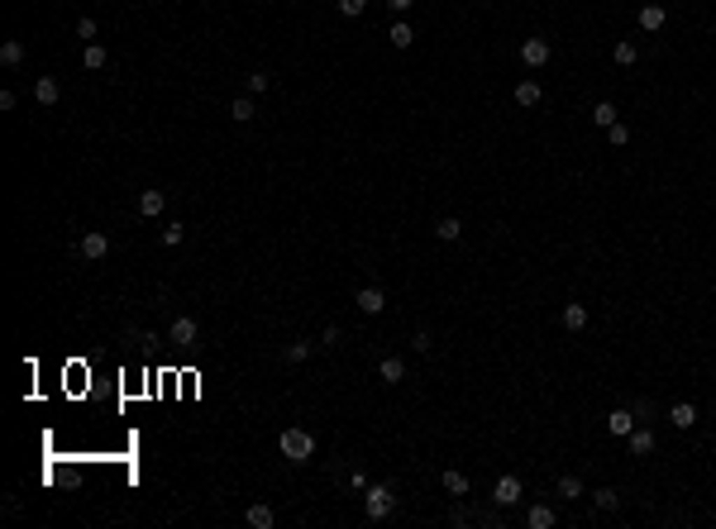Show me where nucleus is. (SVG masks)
Wrapping results in <instances>:
<instances>
[{
  "mask_svg": "<svg viewBox=\"0 0 716 529\" xmlns=\"http://www.w3.org/2000/svg\"><path fill=\"white\" fill-rule=\"evenodd\" d=\"M277 449H282V458H292L296 468H301V463H311V453H316V439H311L306 429H282Z\"/></svg>",
  "mask_w": 716,
  "mask_h": 529,
  "instance_id": "f257e3e1",
  "label": "nucleus"
},
{
  "mask_svg": "<svg viewBox=\"0 0 716 529\" xmlns=\"http://www.w3.org/2000/svg\"><path fill=\"white\" fill-rule=\"evenodd\" d=\"M363 510H368V520H387V515L397 510L392 486H368V491H363Z\"/></svg>",
  "mask_w": 716,
  "mask_h": 529,
  "instance_id": "f03ea898",
  "label": "nucleus"
},
{
  "mask_svg": "<svg viewBox=\"0 0 716 529\" xmlns=\"http://www.w3.org/2000/svg\"><path fill=\"white\" fill-rule=\"evenodd\" d=\"M521 496H526V486H521V477H511V472H506L502 481H497V491H492V501H497V505H516Z\"/></svg>",
  "mask_w": 716,
  "mask_h": 529,
  "instance_id": "7ed1b4c3",
  "label": "nucleus"
},
{
  "mask_svg": "<svg viewBox=\"0 0 716 529\" xmlns=\"http://www.w3.org/2000/svg\"><path fill=\"white\" fill-rule=\"evenodd\" d=\"M353 305H358L363 315H382V310H387V296L377 291V287H363V291L353 296Z\"/></svg>",
  "mask_w": 716,
  "mask_h": 529,
  "instance_id": "20e7f679",
  "label": "nucleus"
},
{
  "mask_svg": "<svg viewBox=\"0 0 716 529\" xmlns=\"http://www.w3.org/2000/svg\"><path fill=\"white\" fill-rule=\"evenodd\" d=\"M167 339H172L177 348L196 344V319H191V315H177V319H172V329H167Z\"/></svg>",
  "mask_w": 716,
  "mask_h": 529,
  "instance_id": "39448f33",
  "label": "nucleus"
},
{
  "mask_svg": "<svg viewBox=\"0 0 716 529\" xmlns=\"http://www.w3.org/2000/svg\"><path fill=\"white\" fill-rule=\"evenodd\" d=\"M521 62H526V67H545V62H549V43H545V38H526V43H521Z\"/></svg>",
  "mask_w": 716,
  "mask_h": 529,
  "instance_id": "423d86ee",
  "label": "nucleus"
},
{
  "mask_svg": "<svg viewBox=\"0 0 716 529\" xmlns=\"http://www.w3.org/2000/svg\"><path fill=\"white\" fill-rule=\"evenodd\" d=\"M106 253H110V234L91 229V234L81 238V258H91V263H96V258H106Z\"/></svg>",
  "mask_w": 716,
  "mask_h": 529,
  "instance_id": "0eeeda50",
  "label": "nucleus"
},
{
  "mask_svg": "<svg viewBox=\"0 0 716 529\" xmlns=\"http://www.w3.org/2000/svg\"><path fill=\"white\" fill-rule=\"evenodd\" d=\"M57 96H62V81H57V77H38V81H34V101H38V106H57Z\"/></svg>",
  "mask_w": 716,
  "mask_h": 529,
  "instance_id": "6e6552de",
  "label": "nucleus"
},
{
  "mask_svg": "<svg viewBox=\"0 0 716 529\" xmlns=\"http://www.w3.org/2000/svg\"><path fill=\"white\" fill-rule=\"evenodd\" d=\"M607 429L616 434V439H631V429H636V410H611Z\"/></svg>",
  "mask_w": 716,
  "mask_h": 529,
  "instance_id": "1a4fd4ad",
  "label": "nucleus"
},
{
  "mask_svg": "<svg viewBox=\"0 0 716 529\" xmlns=\"http://www.w3.org/2000/svg\"><path fill=\"white\" fill-rule=\"evenodd\" d=\"M162 205H167V191H143V196H139V215H143V219L162 215Z\"/></svg>",
  "mask_w": 716,
  "mask_h": 529,
  "instance_id": "9d476101",
  "label": "nucleus"
},
{
  "mask_svg": "<svg viewBox=\"0 0 716 529\" xmlns=\"http://www.w3.org/2000/svg\"><path fill=\"white\" fill-rule=\"evenodd\" d=\"M244 520H248L253 529H272V525H277L272 505H263V501H258V505H248V510H244Z\"/></svg>",
  "mask_w": 716,
  "mask_h": 529,
  "instance_id": "9b49d317",
  "label": "nucleus"
},
{
  "mask_svg": "<svg viewBox=\"0 0 716 529\" xmlns=\"http://www.w3.org/2000/svg\"><path fill=\"white\" fill-rule=\"evenodd\" d=\"M631 453H636V458H645V453H654V429H645V424H636V429H631Z\"/></svg>",
  "mask_w": 716,
  "mask_h": 529,
  "instance_id": "f8f14e48",
  "label": "nucleus"
},
{
  "mask_svg": "<svg viewBox=\"0 0 716 529\" xmlns=\"http://www.w3.org/2000/svg\"><path fill=\"white\" fill-rule=\"evenodd\" d=\"M664 20H668V10H664V5H640V29H650V34H654V29H664Z\"/></svg>",
  "mask_w": 716,
  "mask_h": 529,
  "instance_id": "ddd939ff",
  "label": "nucleus"
},
{
  "mask_svg": "<svg viewBox=\"0 0 716 529\" xmlns=\"http://www.w3.org/2000/svg\"><path fill=\"white\" fill-rule=\"evenodd\" d=\"M668 420H673V429H692V424H697V405H688V400H678V405L668 410Z\"/></svg>",
  "mask_w": 716,
  "mask_h": 529,
  "instance_id": "4468645a",
  "label": "nucleus"
},
{
  "mask_svg": "<svg viewBox=\"0 0 716 529\" xmlns=\"http://www.w3.org/2000/svg\"><path fill=\"white\" fill-rule=\"evenodd\" d=\"M253 115H258V106H253V96H239V101H230V119H234V124H248Z\"/></svg>",
  "mask_w": 716,
  "mask_h": 529,
  "instance_id": "2eb2a0df",
  "label": "nucleus"
},
{
  "mask_svg": "<svg viewBox=\"0 0 716 529\" xmlns=\"http://www.w3.org/2000/svg\"><path fill=\"white\" fill-rule=\"evenodd\" d=\"M377 377H382L387 386H397V382H406V363H401V358H382V368H377Z\"/></svg>",
  "mask_w": 716,
  "mask_h": 529,
  "instance_id": "dca6fc26",
  "label": "nucleus"
},
{
  "mask_svg": "<svg viewBox=\"0 0 716 529\" xmlns=\"http://www.w3.org/2000/svg\"><path fill=\"white\" fill-rule=\"evenodd\" d=\"M0 62H5V67H20V62H24V43H20V38H5V43H0Z\"/></svg>",
  "mask_w": 716,
  "mask_h": 529,
  "instance_id": "f3484780",
  "label": "nucleus"
},
{
  "mask_svg": "<svg viewBox=\"0 0 716 529\" xmlns=\"http://www.w3.org/2000/svg\"><path fill=\"white\" fill-rule=\"evenodd\" d=\"M526 525H531V529H549V525H554V510H549V505H531V510H526Z\"/></svg>",
  "mask_w": 716,
  "mask_h": 529,
  "instance_id": "a211bd4d",
  "label": "nucleus"
},
{
  "mask_svg": "<svg viewBox=\"0 0 716 529\" xmlns=\"http://www.w3.org/2000/svg\"><path fill=\"white\" fill-rule=\"evenodd\" d=\"M592 124H597V129H611V124H616V106H611V101H597V106H592Z\"/></svg>",
  "mask_w": 716,
  "mask_h": 529,
  "instance_id": "6ab92c4d",
  "label": "nucleus"
},
{
  "mask_svg": "<svg viewBox=\"0 0 716 529\" xmlns=\"http://www.w3.org/2000/svg\"><path fill=\"white\" fill-rule=\"evenodd\" d=\"M516 106H526V110L540 106V81H521L516 86Z\"/></svg>",
  "mask_w": 716,
  "mask_h": 529,
  "instance_id": "aec40b11",
  "label": "nucleus"
},
{
  "mask_svg": "<svg viewBox=\"0 0 716 529\" xmlns=\"http://www.w3.org/2000/svg\"><path fill=\"white\" fill-rule=\"evenodd\" d=\"M559 496H563V501H578V496H583V477H573V472L559 477Z\"/></svg>",
  "mask_w": 716,
  "mask_h": 529,
  "instance_id": "412c9836",
  "label": "nucleus"
},
{
  "mask_svg": "<svg viewBox=\"0 0 716 529\" xmlns=\"http://www.w3.org/2000/svg\"><path fill=\"white\" fill-rule=\"evenodd\" d=\"M583 324H587V305H563V329H573V334H578Z\"/></svg>",
  "mask_w": 716,
  "mask_h": 529,
  "instance_id": "4be33fe9",
  "label": "nucleus"
},
{
  "mask_svg": "<svg viewBox=\"0 0 716 529\" xmlns=\"http://www.w3.org/2000/svg\"><path fill=\"white\" fill-rule=\"evenodd\" d=\"M267 86H272V77H267V72H248V77H244V96H263Z\"/></svg>",
  "mask_w": 716,
  "mask_h": 529,
  "instance_id": "5701e85b",
  "label": "nucleus"
},
{
  "mask_svg": "<svg viewBox=\"0 0 716 529\" xmlns=\"http://www.w3.org/2000/svg\"><path fill=\"white\" fill-rule=\"evenodd\" d=\"M458 234H463V224H458L454 215H449V219H440V224H435V238H440V243H454V238H458Z\"/></svg>",
  "mask_w": 716,
  "mask_h": 529,
  "instance_id": "b1692460",
  "label": "nucleus"
},
{
  "mask_svg": "<svg viewBox=\"0 0 716 529\" xmlns=\"http://www.w3.org/2000/svg\"><path fill=\"white\" fill-rule=\"evenodd\" d=\"M444 491H449V496H468V477L449 468V472H444Z\"/></svg>",
  "mask_w": 716,
  "mask_h": 529,
  "instance_id": "393cba45",
  "label": "nucleus"
},
{
  "mask_svg": "<svg viewBox=\"0 0 716 529\" xmlns=\"http://www.w3.org/2000/svg\"><path fill=\"white\" fill-rule=\"evenodd\" d=\"M592 505H597V510H621V496H616L611 486H602V491H592Z\"/></svg>",
  "mask_w": 716,
  "mask_h": 529,
  "instance_id": "a878e982",
  "label": "nucleus"
},
{
  "mask_svg": "<svg viewBox=\"0 0 716 529\" xmlns=\"http://www.w3.org/2000/svg\"><path fill=\"white\" fill-rule=\"evenodd\" d=\"M387 38H392V48H411V38H416V34H411V24H401V20H397Z\"/></svg>",
  "mask_w": 716,
  "mask_h": 529,
  "instance_id": "bb28decb",
  "label": "nucleus"
},
{
  "mask_svg": "<svg viewBox=\"0 0 716 529\" xmlns=\"http://www.w3.org/2000/svg\"><path fill=\"white\" fill-rule=\"evenodd\" d=\"M81 62H86L91 72H101V67H106V48H101V43H86V57H81Z\"/></svg>",
  "mask_w": 716,
  "mask_h": 529,
  "instance_id": "cd10ccee",
  "label": "nucleus"
},
{
  "mask_svg": "<svg viewBox=\"0 0 716 529\" xmlns=\"http://www.w3.org/2000/svg\"><path fill=\"white\" fill-rule=\"evenodd\" d=\"M611 57H616V62H621V67H631V62H636V43H631V38H626V43H616V48H611Z\"/></svg>",
  "mask_w": 716,
  "mask_h": 529,
  "instance_id": "c85d7f7f",
  "label": "nucleus"
},
{
  "mask_svg": "<svg viewBox=\"0 0 716 529\" xmlns=\"http://www.w3.org/2000/svg\"><path fill=\"white\" fill-rule=\"evenodd\" d=\"M282 358H287V363H306V358H311V344H301V339H296V344L282 348Z\"/></svg>",
  "mask_w": 716,
  "mask_h": 529,
  "instance_id": "c756f323",
  "label": "nucleus"
},
{
  "mask_svg": "<svg viewBox=\"0 0 716 529\" xmlns=\"http://www.w3.org/2000/svg\"><path fill=\"white\" fill-rule=\"evenodd\" d=\"M368 10V0H339V15H349V20H358Z\"/></svg>",
  "mask_w": 716,
  "mask_h": 529,
  "instance_id": "7c9ffc66",
  "label": "nucleus"
},
{
  "mask_svg": "<svg viewBox=\"0 0 716 529\" xmlns=\"http://www.w3.org/2000/svg\"><path fill=\"white\" fill-rule=\"evenodd\" d=\"M607 138L616 143V148H626V143H631V129H626V124H611V129H607Z\"/></svg>",
  "mask_w": 716,
  "mask_h": 529,
  "instance_id": "2f4dec72",
  "label": "nucleus"
},
{
  "mask_svg": "<svg viewBox=\"0 0 716 529\" xmlns=\"http://www.w3.org/2000/svg\"><path fill=\"white\" fill-rule=\"evenodd\" d=\"M77 38H86V43H96V20H77Z\"/></svg>",
  "mask_w": 716,
  "mask_h": 529,
  "instance_id": "473e14b6",
  "label": "nucleus"
},
{
  "mask_svg": "<svg viewBox=\"0 0 716 529\" xmlns=\"http://www.w3.org/2000/svg\"><path fill=\"white\" fill-rule=\"evenodd\" d=\"M162 243L177 248V243H182V224H167V229H162Z\"/></svg>",
  "mask_w": 716,
  "mask_h": 529,
  "instance_id": "72a5a7b5",
  "label": "nucleus"
},
{
  "mask_svg": "<svg viewBox=\"0 0 716 529\" xmlns=\"http://www.w3.org/2000/svg\"><path fill=\"white\" fill-rule=\"evenodd\" d=\"M411 348H416V353H430V334H425V329H421V334L411 339Z\"/></svg>",
  "mask_w": 716,
  "mask_h": 529,
  "instance_id": "f704fd0d",
  "label": "nucleus"
},
{
  "mask_svg": "<svg viewBox=\"0 0 716 529\" xmlns=\"http://www.w3.org/2000/svg\"><path fill=\"white\" fill-rule=\"evenodd\" d=\"M387 5H392L397 15H406V10H411V0H387Z\"/></svg>",
  "mask_w": 716,
  "mask_h": 529,
  "instance_id": "c9c22d12",
  "label": "nucleus"
}]
</instances>
